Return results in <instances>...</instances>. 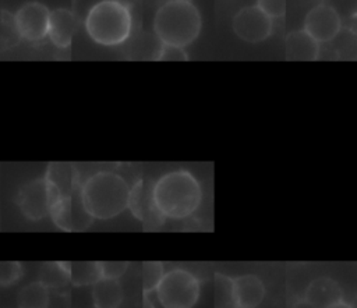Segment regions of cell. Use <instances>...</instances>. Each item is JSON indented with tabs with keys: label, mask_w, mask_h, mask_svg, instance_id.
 Instances as JSON below:
<instances>
[{
	"label": "cell",
	"mask_w": 357,
	"mask_h": 308,
	"mask_svg": "<svg viewBox=\"0 0 357 308\" xmlns=\"http://www.w3.org/2000/svg\"><path fill=\"white\" fill-rule=\"evenodd\" d=\"M22 276V266L20 262L11 261L0 265V284L11 286Z\"/></svg>",
	"instance_id": "24"
},
{
	"label": "cell",
	"mask_w": 357,
	"mask_h": 308,
	"mask_svg": "<svg viewBox=\"0 0 357 308\" xmlns=\"http://www.w3.org/2000/svg\"><path fill=\"white\" fill-rule=\"evenodd\" d=\"M77 29L75 15L67 8H56L49 15L47 36L57 47H68Z\"/></svg>",
	"instance_id": "12"
},
{
	"label": "cell",
	"mask_w": 357,
	"mask_h": 308,
	"mask_svg": "<svg viewBox=\"0 0 357 308\" xmlns=\"http://www.w3.org/2000/svg\"><path fill=\"white\" fill-rule=\"evenodd\" d=\"M236 295L233 277L215 273V308H236Z\"/></svg>",
	"instance_id": "19"
},
{
	"label": "cell",
	"mask_w": 357,
	"mask_h": 308,
	"mask_svg": "<svg viewBox=\"0 0 357 308\" xmlns=\"http://www.w3.org/2000/svg\"><path fill=\"white\" fill-rule=\"evenodd\" d=\"M326 308H354V307H353L350 302H346V301L340 300V301H337V302L331 304V305L326 307Z\"/></svg>",
	"instance_id": "27"
},
{
	"label": "cell",
	"mask_w": 357,
	"mask_h": 308,
	"mask_svg": "<svg viewBox=\"0 0 357 308\" xmlns=\"http://www.w3.org/2000/svg\"><path fill=\"white\" fill-rule=\"evenodd\" d=\"M59 198L60 194L46 180V177H38L28 181L20 190L17 195V205L28 220L38 222L49 215L52 205Z\"/></svg>",
	"instance_id": "6"
},
{
	"label": "cell",
	"mask_w": 357,
	"mask_h": 308,
	"mask_svg": "<svg viewBox=\"0 0 357 308\" xmlns=\"http://www.w3.org/2000/svg\"><path fill=\"white\" fill-rule=\"evenodd\" d=\"M100 279L98 262H70V280L75 286H89Z\"/></svg>",
	"instance_id": "20"
},
{
	"label": "cell",
	"mask_w": 357,
	"mask_h": 308,
	"mask_svg": "<svg viewBox=\"0 0 357 308\" xmlns=\"http://www.w3.org/2000/svg\"><path fill=\"white\" fill-rule=\"evenodd\" d=\"M236 308H243V307H236Z\"/></svg>",
	"instance_id": "29"
},
{
	"label": "cell",
	"mask_w": 357,
	"mask_h": 308,
	"mask_svg": "<svg viewBox=\"0 0 357 308\" xmlns=\"http://www.w3.org/2000/svg\"><path fill=\"white\" fill-rule=\"evenodd\" d=\"M201 199V184L187 170H174L160 176L151 191L153 209L169 219L188 217L197 210Z\"/></svg>",
	"instance_id": "1"
},
{
	"label": "cell",
	"mask_w": 357,
	"mask_h": 308,
	"mask_svg": "<svg viewBox=\"0 0 357 308\" xmlns=\"http://www.w3.org/2000/svg\"><path fill=\"white\" fill-rule=\"evenodd\" d=\"M81 202L92 219L107 220L128 208L130 187L113 171H98L79 187Z\"/></svg>",
	"instance_id": "2"
},
{
	"label": "cell",
	"mask_w": 357,
	"mask_h": 308,
	"mask_svg": "<svg viewBox=\"0 0 357 308\" xmlns=\"http://www.w3.org/2000/svg\"><path fill=\"white\" fill-rule=\"evenodd\" d=\"M340 300H343L342 287L328 276L314 279L304 293V301L312 308H326Z\"/></svg>",
	"instance_id": "11"
},
{
	"label": "cell",
	"mask_w": 357,
	"mask_h": 308,
	"mask_svg": "<svg viewBox=\"0 0 357 308\" xmlns=\"http://www.w3.org/2000/svg\"><path fill=\"white\" fill-rule=\"evenodd\" d=\"M132 28L130 8L119 0L98 1L85 17L89 38L103 46H117L127 40Z\"/></svg>",
	"instance_id": "4"
},
{
	"label": "cell",
	"mask_w": 357,
	"mask_h": 308,
	"mask_svg": "<svg viewBox=\"0 0 357 308\" xmlns=\"http://www.w3.org/2000/svg\"><path fill=\"white\" fill-rule=\"evenodd\" d=\"M255 6L272 20L283 17L286 13V0H257Z\"/></svg>",
	"instance_id": "25"
},
{
	"label": "cell",
	"mask_w": 357,
	"mask_h": 308,
	"mask_svg": "<svg viewBox=\"0 0 357 308\" xmlns=\"http://www.w3.org/2000/svg\"><path fill=\"white\" fill-rule=\"evenodd\" d=\"M127 261H100L98 262L100 277L120 279L128 269Z\"/></svg>",
	"instance_id": "22"
},
{
	"label": "cell",
	"mask_w": 357,
	"mask_h": 308,
	"mask_svg": "<svg viewBox=\"0 0 357 308\" xmlns=\"http://www.w3.org/2000/svg\"><path fill=\"white\" fill-rule=\"evenodd\" d=\"M156 59L158 60H176V61H181V60H188V56H187V53H185V50L183 47H177V46L162 43L160 50H159Z\"/></svg>",
	"instance_id": "26"
},
{
	"label": "cell",
	"mask_w": 357,
	"mask_h": 308,
	"mask_svg": "<svg viewBox=\"0 0 357 308\" xmlns=\"http://www.w3.org/2000/svg\"><path fill=\"white\" fill-rule=\"evenodd\" d=\"M49 215L52 216L54 224L64 231L84 230L92 222V217L86 213L81 202L79 188L68 195L60 197L52 205Z\"/></svg>",
	"instance_id": "9"
},
{
	"label": "cell",
	"mask_w": 357,
	"mask_h": 308,
	"mask_svg": "<svg viewBox=\"0 0 357 308\" xmlns=\"http://www.w3.org/2000/svg\"><path fill=\"white\" fill-rule=\"evenodd\" d=\"M319 56V43L304 29L286 36V59L293 61H312Z\"/></svg>",
	"instance_id": "14"
},
{
	"label": "cell",
	"mask_w": 357,
	"mask_h": 308,
	"mask_svg": "<svg viewBox=\"0 0 357 308\" xmlns=\"http://www.w3.org/2000/svg\"><path fill=\"white\" fill-rule=\"evenodd\" d=\"M155 291L163 308H192L198 301L201 286L190 270L174 268L163 273Z\"/></svg>",
	"instance_id": "5"
},
{
	"label": "cell",
	"mask_w": 357,
	"mask_h": 308,
	"mask_svg": "<svg viewBox=\"0 0 357 308\" xmlns=\"http://www.w3.org/2000/svg\"><path fill=\"white\" fill-rule=\"evenodd\" d=\"M45 177L57 190L60 197L78 190V176L71 164L52 163Z\"/></svg>",
	"instance_id": "16"
},
{
	"label": "cell",
	"mask_w": 357,
	"mask_h": 308,
	"mask_svg": "<svg viewBox=\"0 0 357 308\" xmlns=\"http://www.w3.org/2000/svg\"><path fill=\"white\" fill-rule=\"evenodd\" d=\"M39 280L49 288L63 287L70 280V262H47L40 268Z\"/></svg>",
	"instance_id": "18"
},
{
	"label": "cell",
	"mask_w": 357,
	"mask_h": 308,
	"mask_svg": "<svg viewBox=\"0 0 357 308\" xmlns=\"http://www.w3.org/2000/svg\"><path fill=\"white\" fill-rule=\"evenodd\" d=\"M233 284L237 307L255 308L262 302L265 295V286L259 276L252 273L240 275L233 277Z\"/></svg>",
	"instance_id": "13"
},
{
	"label": "cell",
	"mask_w": 357,
	"mask_h": 308,
	"mask_svg": "<svg viewBox=\"0 0 357 308\" xmlns=\"http://www.w3.org/2000/svg\"><path fill=\"white\" fill-rule=\"evenodd\" d=\"M50 10L39 1L22 4L13 15V25L18 35L29 42H39L47 36Z\"/></svg>",
	"instance_id": "7"
},
{
	"label": "cell",
	"mask_w": 357,
	"mask_h": 308,
	"mask_svg": "<svg viewBox=\"0 0 357 308\" xmlns=\"http://www.w3.org/2000/svg\"><path fill=\"white\" fill-rule=\"evenodd\" d=\"M340 26L342 22L337 11L328 4L312 7L304 20V31L318 43H325L336 38Z\"/></svg>",
	"instance_id": "10"
},
{
	"label": "cell",
	"mask_w": 357,
	"mask_h": 308,
	"mask_svg": "<svg viewBox=\"0 0 357 308\" xmlns=\"http://www.w3.org/2000/svg\"><path fill=\"white\" fill-rule=\"evenodd\" d=\"M233 32L247 43H259L268 39L273 29V21L257 6L243 7L233 17Z\"/></svg>",
	"instance_id": "8"
},
{
	"label": "cell",
	"mask_w": 357,
	"mask_h": 308,
	"mask_svg": "<svg viewBox=\"0 0 357 308\" xmlns=\"http://www.w3.org/2000/svg\"><path fill=\"white\" fill-rule=\"evenodd\" d=\"M165 273V266L159 261H146L142 263V290L144 294L155 291L162 276Z\"/></svg>",
	"instance_id": "21"
},
{
	"label": "cell",
	"mask_w": 357,
	"mask_h": 308,
	"mask_svg": "<svg viewBox=\"0 0 357 308\" xmlns=\"http://www.w3.org/2000/svg\"><path fill=\"white\" fill-rule=\"evenodd\" d=\"M95 308H119L123 301V287L119 279L100 277L92 284Z\"/></svg>",
	"instance_id": "15"
},
{
	"label": "cell",
	"mask_w": 357,
	"mask_h": 308,
	"mask_svg": "<svg viewBox=\"0 0 357 308\" xmlns=\"http://www.w3.org/2000/svg\"><path fill=\"white\" fill-rule=\"evenodd\" d=\"M49 287L40 280H35L24 286L17 294L18 308H47L49 307Z\"/></svg>",
	"instance_id": "17"
},
{
	"label": "cell",
	"mask_w": 357,
	"mask_h": 308,
	"mask_svg": "<svg viewBox=\"0 0 357 308\" xmlns=\"http://www.w3.org/2000/svg\"><path fill=\"white\" fill-rule=\"evenodd\" d=\"M144 188H142V181L139 180L132 188H130V197H128V208L131 209L132 215L137 216L138 219L144 217Z\"/></svg>",
	"instance_id": "23"
},
{
	"label": "cell",
	"mask_w": 357,
	"mask_h": 308,
	"mask_svg": "<svg viewBox=\"0 0 357 308\" xmlns=\"http://www.w3.org/2000/svg\"><path fill=\"white\" fill-rule=\"evenodd\" d=\"M201 14L191 0H167L155 13L153 32L165 45L185 47L199 35Z\"/></svg>",
	"instance_id": "3"
},
{
	"label": "cell",
	"mask_w": 357,
	"mask_h": 308,
	"mask_svg": "<svg viewBox=\"0 0 357 308\" xmlns=\"http://www.w3.org/2000/svg\"><path fill=\"white\" fill-rule=\"evenodd\" d=\"M142 308H155V305H153V302L149 300V297H148V294H145L144 295V302H142Z\"/></svg>",
	"instance_id": "28"
}]
</instances>
